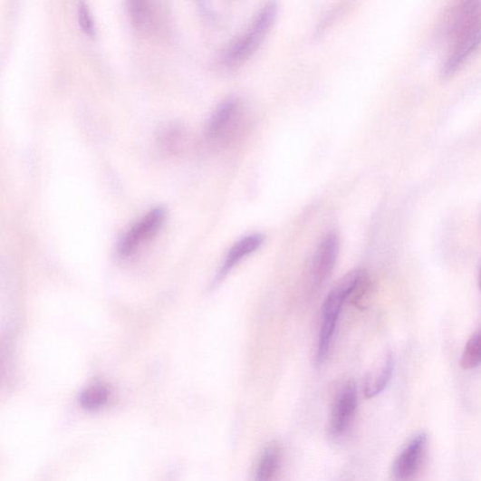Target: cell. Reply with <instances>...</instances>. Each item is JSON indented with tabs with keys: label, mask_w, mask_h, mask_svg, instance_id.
Masks as SVG:
<instances>
[{
	"label": "cell",
	"mask_w": 481,
	"mask_h": 481,
	"mask_svg": "<svg viewBox=\"0 0 481 481\" xmlns=\"http://www.w3.org/2000/svg\"><path fill=\"white\" fill-rule=\"evenodd\" d=\"M265 236L264 235L255 234L245 236L237 242L231 248L229 253H227L224 264L216 276V284L223 281L227 274H229L243 258L257 250L265 242Z\"/></svg>",
	"instance_id": "9c48e42d"
},
{
	"label": "cell",
	"mask_w": 481,
	"mask_h": 481,
	"mask_svg": "<svg viewBox=\"0 0 481 481\" xmlns=\"http://www.w3.org/2000/svg\"><path fill=\"white\" fill-rule=\"evenodd\" d=\"M281 463V447L277 445L268 446L261 455L253 475V481H274L280 470Z\"/></svg>",
	"instance_id": "8fae6325"
},
{
	"label": "cell",
	"mask_w": 481,
	"mask_h": 481,
	"mask_svg": "<svg viewBox=\"0 0 481 481\" xmlns=\"http://www.w3.org/2000/svg\"><path fill=\"white\" fill-rule=\"evenodd\" d=\"M339 238L329 234L318 246L311 271L312 292L321 290L331 277L339 255Z\"/></svg>",
	"instance_id": "52a82bcc"
},
{
	"label": "cell",
	"mask_w": 481,
	"mask_h": 481,
	"mask_svg": "<svg viewBox=\"0 0 481 481\" xmlns=\"http://www.w3.org/2000/svg\"><path fill=\"white\" fill-rule=\"evenodd\" d=\"M79 21L82 32L89 36H94V21L88 6L85 4H81L79 6Z\"/></svg>",
	"instance_id": "2e32d148"
},
{
	"label": "cell",
	"mask_w": 481,
	"mask_h": 481,
	"mask_svg": "<svg viewBox=\"0 0 481 481\" xmlns=\"http://www.w3.org/2000/svg\"><path fill=\"white\" fill-rule=\"evenodd\" d=\"M276 14V5H267L253 21L246 33L226 53V63L230 65L241 63L255 53L271 30Z\"/></svg>",
	"instance_id": "6da1fadb"
},
{
	"label": "cell",
	"mask_w": 481,
	"mask_h": 481,
	"mask_svg": "<svg viewBox=\"0 0 481 481\" xmlns=\"http://www.w3.org/2000/svg\"><path fill=\"white\" fill-rule=\"evenodd\" d=\"M347 297L340 290L333 288L327 295L322 307V319L316 354V364L324 363L331 351L337 322Z\"/></svg>",
	"instance_id": "277c9868"
},
{
	"label": "cell",
	"mask_w": 481,
	"mask_h": 481,
	"mask_svg": "<svg viewBox=\"0 0 481 481\" xmlns=\"http://www.w3.org/2000/svg\"><path fill=\"white\" fill-rule=\"evenodd\" d=\"M238 110V101L229 98L216 110L208 123V134L212 137L219 135L232 120Z\"/></svg>",
	"instance_id": "7c38bea8"
},
{
	"label": "cell",
	"mask_w": 481,
	"mask_h": 481,
	"mask_svg": "<svg viewBox=\"0 0 481 481\" xmlns=\"http://www.w3.org/2000/svg\"><path fill=\"white\" fill-rule=\"evenodd\" d=\"M166 218L164 208L158 207L149 212L138 223H136L120 240L118 251L122 257H130L139 245L155 236L161 229Z\"/></svg>",
	"instance_id": "5b68a950"
},
{
	"label": "cell",
	"mask_w": 481,
	"mask_h": 481,
	"mask_svg": "<svg viewBox=\"0 0 481 481\" xmlns=\"http://www.w3.org/2000/svg\"><path fill=\"white\" fill-rule=\"evenodd\" d=\"M481 365V327L468 340L463 352L461 366L472 370Z\"/></svg>",
	"instance_id": "9a60e30c"
},
{
	"label": "cell",
	"mask_w": 481,
	"mask_h": 481,
	"mask_svg": "<svg viewBox=\"0 0 481 481\" xmlns=\"http://www.w3.org/2000/svg\"><path fill=\"white\" fill-rule=\"evenodd\" d=\"M427 448L428 438L425 434L416 436L405 446L393 464L395 481H411L416 477L425 461Z\"/></svg>",
	"instance_id": "8992f818"
},
{
	"label": "cell",
	"mask_w": 481,
	"mask_h": 481,
	"mask_svg": "<svg viewBox=\"0 0 481 481\" xmlns=\"http://www.w3.org/2000/svg\"><path fill=\"white\" fill-rule=\"evenodd\" d=\"M479 289H480V292H481V269H480V273H479Z\"/></svg>",
	"instance_id": "e0dca14e"
},
{
	"label": "cell",
	"mask_w": 481,
	"mask_h": 481,
	"mask_svg": "<svg viewBox=\"0 0 481 481\" xmlns=\"http://www.w3.org/2000/svg\"><path fill=\"white\" fill-rule=\"evenodd\" d=\"M394 370V360L390 352L385 357L381 367L369 373L365 380L364 394L368 399L382 393L389 385Z\"/></svg>",
	"instance_id": "30bf717a"
},
{
	"label": "cell",
	"mask_w": 481,
	"mask_h": 481,
	"mask_svg": "<svg viewBox=\"0 0 481 481\" xmlns=\"http://www.w3.org/2000/svg\"><path fill=\"white\" fill-rule=\"evenodd\" d=\"M130 11L135 27L140 31H149L154 28L156 23L155 10L150 7L151 4L133 2L130 4Z\"/></svg>",
	"instance_id": "5bb4252c"
},
{
	"label": "cell",
	"mask_w": 481,
	"mask_h": 481,
	"mask_svg": "<svg viewBox=\"0 0 481 481\" xmlns=\"http://www.w3.org/2000/svg\"><path fill=\"white\" fill-rule=\"evenodd\" d=\"M481 27V3L461 2L448 11L445 19V34L454 44Z\"/></svg>",
	"instance_id": "7a4b0ae2"
},
{
	"label": "cell",
	"mask_w": 481,
	"mask_h": 481,
	"mask_svg": "<svg viewBox=\"0 0 481 481\" xmlns=\"http://www.w3.org/2000/svg\"><path fill=\"white\" fill-rule=\"evenodd\" d=\"M358 409V390L352 381L348 382L335 399L327 426L328 436L339 438L351 427Z\"/></svg>",
	"instance_id": "3957f363"
},
{
	"label": "cell",
	"mask_w": 481,
	"mask_h": 481,
	"mask_svg": "<svg viewBox=\"0 0 481 481\" xmlns=\"http://www.w3.org/2000/svg\"><path fill=\"white\" fill-rule=\"evenodd\" d=\"M111 398V390L104 385H93L84 390L80 396L81 407L88 411H96L105 407Z\"/></svg>",
	"instance_id": "4fadbf2b"
},
{
	"label": "cell",
	"mask_w": 481,
	"mask_h": 481,
	"mask_svg": "<svg viewBox=\"0 0 481 481\" xmlns=\"http://www.w3.org/2000/svg\"><path fill=\"white\" fill-rule=\"evenodd\" d=\"M481 47V27L452 44L451 53L441 69L444 79L457 72Z\"/></svg>",
	"instance_id": "ba28073f"
}]
</instances>
